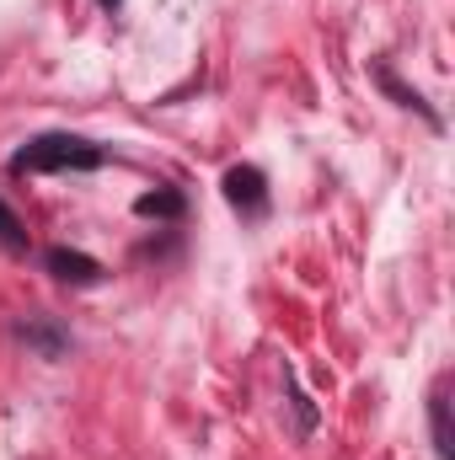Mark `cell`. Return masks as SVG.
Instances as JSON below:
<instances>
[{"instance_id":"obj_1","label":"cell","mask_w":455,"mask_h":460,"mask_svg":"<svg viewBox=\"0 0 455 460\" xmlns=\"http://www.w3.org/2000/svg\"><path fill=\"white\" fill-rule=\"evenodd\" d=\"M11 177H43V172H97V166H108V150L97 145V139H86V134H65V128H54V134H38V139H27L11 161Z\"/></svg>"},{"instance_id":"obj_2","label":"cell","mask_w":455,"mask_h":460,"mask_svg":"<svg viewBox=\"0 0 455 460\" xmlns=\"http://www.w3.org/2000/svg\"><path fill=\"white\" fill-rule=\"evenodd\" d=\"M220 193H226V204L241 220H263L268 215V177L257 166H230L220 177Z\"/></svg>"},{"instance_id":"obj_3","label":"cell","mask_w":455,"mask_h":460,"mask_svg":"<svg viewBox=\"0 0 455 460\" xmlns=\"http://www.w3.org/2000/svg\"><path fill=\"white\" fill-rule=\"evenodd\" d=\"M43 262H49V273H54L59 284H76V289H86V284L103 279V262L86 257V252H76V246H49Z\"/></svg>"},{"instance_id":"obj_4","label":"cell","mask_w":455,"mask_h":460,"mask_svg":"<svg viewBox=\"0 0 455 460\" xmlns=\"http://www.w3.org/2000/svg\"><path fill=\"white\" fill-rule=\"evenodd\" d=\"M429 429H434V456L451 460L455 456V445H451V375H440L434 391H429Z\"/></svg>"},{"instance_id":"obj_5","label":"cell","mask_w":455,"mask_h":460,"mask_svg":"<svg viewBox=\"0 0 455 460\" xmlns=\"http://www.w3.org/2000/svg\"><path fill=\"white\" fill-rule=\"evenodd\" d=\"M370 75H375V86H380V92H391V97H397L402 108H413V113H424L429 123H434V128H440V113H434V108H429V102H424V97H418L413 86H402V81H397V70H391L386 59H375V65H370Z\"/></svg>"},{"instance_id":"obj_6","label":"cell","mask_w":455,"mask_h":460,"mask_svg":"<svg viewBox=\"0 0 455 460\" xmlns=\"http://www.w3.org/2000/svg\"><path fill=\"white\" fill-rule=\"evenodd\" d=\"M134 215L139 220H183L188 215V199L177 188H156V193H139L134 199Z\"/></svg>"},{"instance_id":"obj_7","label":"cell","mask_w":455,"mask_h":460,"mask_svg":"<svg viewBox=\"0 0 455 460\" xmlns=\"http://www.w3.org/2000/svg\"><path fill=\"white\" fill-rule=\"evenodd\" d=\"M16 338H22V343H32V348H43L49 358H59V353H65V332H54V327H43V322H22V327H16Z\"/></svg>"},{"instance_id":"obj_8","label":"cell","mask_w":455,"mask_h":460,"mask_svg":"<svg viewBox=\"0 0 455 460\" xmlns=\"http://www.w3.org/2000/svg\"><path fill=\"white\" fill-rule=\"evenodd\" d=\"M0 246H5V252H27V230H22L16 215H11L5 199H0Z\"/></svg>"},{"instance_id":"obj_9","label":"cell","mask_w":455,"mask_h":460,"mask_svg":"<svg viewBox=\"0 0 455 460\" xmlns=\"http://www.w3.org/2000/svg\"><path fill=\"white\" fill-rule=\"evenodd\" d=\"M284 380H290V402H295V412H300V434H311V429H317V412H311V402H306V391L295 385L290 369H284Z\"/></svg>"},{"instance_id":"obj_10","label":"cell","mask_w":455,"mask_h":460,"mask_svg":"<svg viewBox=\"0 0 455 460\" xmlns=\"http://www.w3.org/2000/svg\"><path fill=\"white\" fill-rule=\"evenodd\" d=\"M97 5H103L108 16H118V11H123V0H97Z\"/></svg>"}]
</instances>
